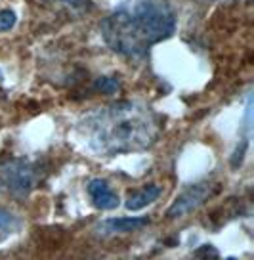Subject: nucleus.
Listing matches in <instances>:
<instances>
[{
	"mask_svg": "<svg viewBox=\"0 0 254 260\" xmlns=\"http://www.w3.org/2000/svg\"><path fill=\"white\" fill-rule=\"evenodd\" d=\"M77 130L94 153L113 157L151 147L161 136L163 121L151 107L123 100L86 115Z\"/></svg>",
	"mask_w": 254,
	"mask_h": 260,
	"instance_id": "obj_1",
	"label": "nucleus"
},
{
	"mask_svg": "<svg viewBox=\"0 0 254 260\" xmlns=\"http://www.w3.org/2000/svg\"><path fill=\"white\" fill-rule=\"evenodd\" d=\"M174 31L176 14L166 0H134L101 23L105 44L128 59L143 57L151 46L170 39Z\"/></svg>",
	"mask_w": 254,
	"mask_h": 260,
	"instance_id": "obj_2",
	"label": "nucleus"
},
{
	"mask_svg": "<svg viewBox=\"0 0 254 260\" xmlns=\"http://www.w3.org/2000/svg\"><path fill=\"white\" fill-rule=\"evenodd\" d=\"M39 184V169L25 159L0 162V191L23 199Z\"/></svg>",
	"mask_w": 254,
	"mask_h": 260,
	"instance_id": "obj_3",
	"label": "nucleus"
},
{
	"mask_svg": "<svg viewBox=\"0 0 254 260\" xmlns=\"http://www.w3.org/2000/svg\"><path fill=\"white\" fill-rule=\"evenodd\" d=\"M214 191H216V187L212 184H206V182L205 184L191 186L189 189H186L184 193L176 197V201L166 211V216L168 218H182V216H186V214L193 212L195 209H199Z\"/></svg>",
	"mask_w": 254,
	"mask_h": 260,
	"instance_id": "obj_4",
	"label": "nucleus"
},
{
	"mask_svg": "<svg viewBox=\"0 0 254 260\" xmlns=\"http://www.w3.org/2000/svg\"><path fill=\"white\" fill-rule=\"evenodd\" d=\"M88 195H90L92 199V205L96 207V209H101V211H113L119 207L121 203V199H119V195L111 189V186L107 184L105 180L101 178H94L88 182Z\"/></svg>",
	"mask_w": 254,
	"mask_h": 260,
	"instance_id": "obj_5",
	"label": "nucleus"
},
{
	"mask_svg": "<svg viewBox=\"0 0 254 260\" xmlns=\"http://www.w3.org/2000/svg\"><path fill=\"white\" fill-rule=\"evenodd\" d=\"M149 224L148 216H126V218H109L101 222L98 230L101 234H130L138 232Z\"/></svg>",
	"mask_w": 254,
	"mask_h": 260,
	"instance_id": "obj_6",
	"label": "nucleus"
},
{
	"mask_svg": "<svg viewBox=\"0 0 254 260\" xmlns=\"http://www.w3.org/2000/svg\"><path fill=\"white\" fill-rule=\"evenodd\" d=\"M161 186H157V184H149V186L141 187V189H136V191H132L128 195V199H126V203L124 207L128 209V211H141L143 207H148L151 205L153 201H157V197L161 195Z\"/></svg>",
	"mask_w": 254,
	"mask_h": 260,
	"instance_id": "obj_7",
	"label": "nucleus"
},
{
	"mask_svg": "<svg viewBox=\"0 0 254 260\" xmlns=\"http://www.w3.org/2000/svg\"><path fill=\"white\" fill-rule=\"evenodd\" d=\"M94 88L103 94H115L117 90H121V81L117 77H99Z\"/></svg>",
	"mask_w": 254,
	"mask_h": 260,
	"instance_id": "obj_8",
	"label": "nucleus"
},
{
	"mask_svg": "<svg viewBox=\"0 0 254 260\" xmlns=\"http://www.w3.org/2000/svg\"><path fill=\"white\" fill-rule=\"evenodd\" d=\"M16 25V14L12 10H0V31H10Z\"/></svg>",
	"mask_w": 254,
	"mask_h": 260,
	"instance_id": "obj_9",
	"label": "nucleus"
},
{
	"mask_svg": "<svg viewBox=\"0 0 254 260\" xmlns=\"http://www.w3.org/2000/svg\"><path fill=\"white\" fill-rule=\"evenodd\" d=\"M17 228V220L8 214L6 211L0 209V232H14Z\"/></svg>",
	"mask_w": 254,
	"mask_h": 260,
	"instance_id": "obj_10",
	"label": "nucleus"
},
{
	"mask_svg": "<svg viewBox=\"0 0 254 260\" xmlns=\"http://www.w3.org/2000/svg\"><path fill=\"white\" fill-rule=\"evenodd\" d=\"M195 256H199V258H218L220 254L212 245H201L195 251Z\"/></svg>",
	"mask_w": 254,
	"mask_h": 260,
	"instance_id": "obj_11",
	"label": "nucleus"
},
{
	"mask_svg": "<svg viewBox=\"0 0 254 260\" xmlns=\"http://www.w3.org/2000/svg\"><path fill=\"white\" fill-rule=\"evenodd\" d=\"M246 146H248V142L245 140V142L241 144V147H237V149H235V155H233V159H231V167H237V165H241L243 157H245Z\"/></svg>",
	"mask_w": 254,
	"mask_h": 260,
	"instance_id": "obj_12",
	"label": "nucleus"
},
{
	"mask_svg": "<svg viewBox=\"0 0 254 260\" xmlns=\"http://www.w3.org/2000/svg\"><path fill=\"white\" fill-rule=\"evenodd\" d=\"M61 2H65L67 6H71V8H84L88 4V0H61Z\"/></svg>",
	"mask_w": 254,
	"mask_h": 260,
	"instance_id": "obj_13",
	"label": "nucleus"
}]
</instances>
